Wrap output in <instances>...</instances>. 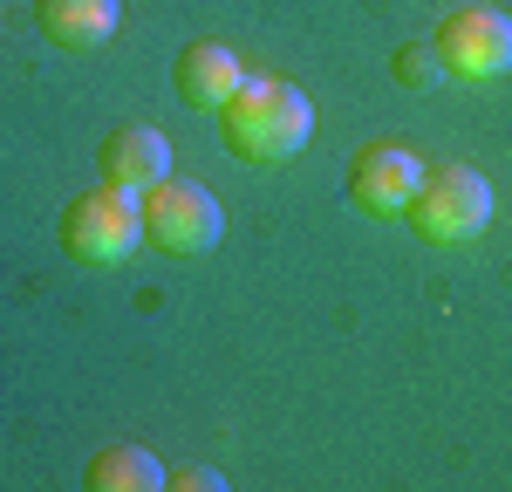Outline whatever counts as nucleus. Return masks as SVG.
I'll list each match as a JSON object with an SVG mask.
<instances>
[{
    "label": "nucleus",
    "instance_id": "7ed1b4c3",
    "mask_svg": "<svg viewBox=\"0 0 512 492\" xmlns=\"http://www.w3.org/2000/svg\"><path fill=\"white\" fill-rule=\"evenodd\" d=\"M137 199H144V240L158 246V253H171V260H198V253H212L219 233H226L219 199L205 185H192V178H158Z\"/></svg>",
    "mask_w": 512,
    "mask_h": 492
},
{
    "label": "nucleus",
    "instance_id": "9b49d317",
    "mask_svg": "<svg viewBox=\"0 0 512 492\" xmlns=\"http://www.w3.org/2000/svg\"><path fill=\"white\" fill-rule=\"evenodd\" d=\"M437 69V48H403V55H396V76L403 82H424Z\"/></svg>",
    "mask_w": 512,
    "mask_h": 492
},
{
    "label": "nucleus",
    "instance_id": "0eeeda50",
    "mask_svg": "<svg viewBox=\"0 0 512 492\" xmlns=\"http://www.w3.org/2000/svg\"><path fill=\"white\" fill-rule=\"evenodd\" d=\"M103 178L123 192H151L158 178H171V144H164L158 123H123L103 144Z\"/></svg>",
    "mask_w": 512,
    "mask_h": 492
},
{
    "label": "nucleus",
    "instance_id": "f8f14e48",
    "mask_svg": "<svg viewBox=\"0 0 512 492\" xmlns=\"http://www.w3.org/2000/svg\"><path fill=\"white\" fill-rule=\"evenodd\" d=\"M171 486H185V492H219V486H226V472H212V465H192V472H178Z\"/></svg>",
    "mask_w": 512,
    "mask_h": 492
},
{
    "label": "nucleus",
    "instance_id": "6e6552de",
    "mask_svg": "<svg viewBox=\"0 0 512 492\" xmlns=\"http://www.w3.org/2000/svg\"><path fill=\"white\" fill-rule=\"evenodd\" d=\"M239 82H246V69H239L233 48H219V41H192L178 55V103L185 110H226L239 96Z\"/></svg>",
    "mask_w": 512,
    "mask_h": 492
},
{
    "label": "nucleus",
    "instance_id": "f257e3e1",
    "mask_svg": "<svg viewBox=\"0 0 512 492\" xmlns=\"http://www.w3.org/2000/svg\"><path fill=\"white\" fill-rule=\"evenodd\" d=\"M219 137L239 164H287L315 137V103L280 76H246L239 96L219 110Z\"/></svg>",
    "mask_w": 512,
    "mask_h": 492
},
{
    "label": "nucleus",
    "instance_id": "9d476101",
    "mask_svg": "<svg viewBox=\"0 0 512 492\" xmlns=\"http://www.w3.org/2000/svg\"><path fill=\"white\" fill-rule=\"evenodd\" d=\"M82 486L89 492H151V486H164V465L151 458V451H137V445H110V451L89 458Z\"/></svg>",
    "mask_w": 512,
    "mask_h": 492
},
{
    "label": "nucleus",
    "instance_id": "20e7f679",
    "mask_svg": "<svg viewBox=\"0 0 512 492\" xmlns=\"http://www.w3.org/2000/svg\"><path fill=\"white\" fill-rule=\"evenodd\" d=\"M492 178L472 171V164H437L424 171L417 199H410V226L424 240H478L492 226Z\"/></svg>",
    "mask_w": 512,
    "mask_h": 492
},
{
    "label": "nucleus",
    "instance_id": "39448f33",
    "mask_svg": "<svg viewBox=\"0 0 512 492\" xmlns=\"http://www.w3.org/2000/svg\"><path fill=\"white\" fill-rule=\"evenodd\" d=\"M437 62L465 82H492L512 69V14L499 7H458L437 28Z\"/></svg>",
    "mask_w": 512,
    "mask_h": 492
},
{
    "label": "nucleus",
    "instance_id": "423d86ee",
    "mask_svg": "<svg viewBox=\"0 0 512 492\" xmlns=\"http://www.w3.org/2000/svg\"><path fill=\"white\" fill-rule=\"evenodd\" d=\"M417 185H424V164H417V151H403V144H369L349 164V205L355 212H376V219L410 212Z\"/></svg>",
    "mask_w": 512,
    "mask_h": 492
},
{
    "label": "nucleus",
    "instance_id": "1a4fd4ad",
    "mask_svg": "<svg viewBox=\"0 0 512 492\" xmlns=\"http://www.w3.org/2000/svg\"><path fill=\"white\" fill-rule=\"evenodd\" d=\"M35 21L55 48H96L117 35V0H35Z\"/></svg>",
    "mask_w": 512,
    "mask_h": 492
},
{
    "label": "nucleus",
    "instance_id": "f03ea898",
    "mask_svg": "<svg viewBox=\"0 0 512 492\" xmlns=\"http://www.w3.org/2000/svg\"><path fill=\"white\" fill-rule=\"evenodd\" d=\"M137 240H144V199L110 185V178L96 192H82L69 205V219H62V246L76 253L82 267H123L137 253Z\"/></svg>",
    "mask_w": 512,
    "mask_h": 492
}]
</instances>
